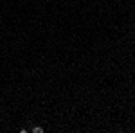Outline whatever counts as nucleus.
Wrapping results in <instances>:
<instances>
[{
	"label": "nucleus",
	"instance_id": "nucleus-1",
	"mask_svg": "<svg viewBox=\"0 0 135 133\" xmlns=\"http://www.w3.org/2000/svg\"><path fill=\"white\" fill-rule=\"evenodd\" d=\"M43 128H40V126H36V128H32V133H42Z\"/></svg>",
	"mask_w": 135,
	"mask_h": 133
}]
</instances>
